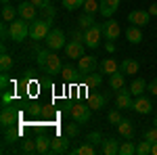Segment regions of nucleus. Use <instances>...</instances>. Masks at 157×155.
I'll use <instances>...</instances> for the list:
<instances>
[{
	"mask_svg": "<svg viewBox=\"0 0 157 155\" xmlns=\"http://www.w3.org/2000/svg\"><path fill=\"white\" fill-rule=\"evenodd\" d=\"M17 11H19V17L25 19L27 23L36 21V17H38V6H34L29 0H21V2H19V6H17Z\"/></svg>",
	"mask_w": 157,
	"mask_h": 155,
	"instance_id": "obj_9",
	"label": "nucleus"
},
{
	"mask_svg": "<svg viewBox=\"0 0 157 155\" xmlns=\"http://www.w3.org/2000/svg\"><path fill=\"white\" fill-rule=\"evenodd\" d=\"M120 34H121V27L115 19H107V21L103 23V38H105V40H117Z\"/></svg>",
	"mask_w": 157,
	"mask_h": 155,
	"instance_id": "obj_10",
	"label": "nucleus"
},
{
	"mask_svg": "<svg viewBox=\"0 0 157 155\" xmlns=\"http://www.w3.org/2000/svg\"><path fill=\"white\" fill-rule=\"evenodd\" d=\"M21 151L23 153H38V147H36V141H23V145H21Z\"/></svg>",
	"mask_w": 157,
	"mask_h": 155,
	"instance_id": "obj_40",
	"label": "nucleus"
},
{
	"mask_svg": "<svg viewBox=\"0 0 157 155\" xmlns=\"http://www.w3.org/2000/svg\"><path fill=\"white\" fill-rule=\"evenodd\" d=\"M132 109L136 111V113H143V115H147V113H151V111H153V101L140 95V96H136V99H134Z\"/></svg>",
	"mask_w": 157,
	"mask_h": 155,
	"instance_id": "obj_15",
	"label": "nucleus"
},
{
	"mask_svg": "<svg viewBox=\"0 0 157 155\" xmlns=\"http://www.w3.org/2000/svg\"><path fill=\"white\" fill-rule=\"evenodd\" d=\"M86 141H88V143H92L94 147H101L105 138H103V132L94 130V132H88V134H86Z\"/></svg>",
	"mask_w": 157,
	"mask_h": 155,
	"instance_id": "obj_33",
	"label": "nucleus"
},
{
	"mask_svg": "<svg viewBox=\"0 0 157 155\" xmlns=\"http://www.w3.org/2000/svg\"><path fill=\"white\" fill-rule=\"evenodd\" d=\"M145 138H147V141H149L151 145L157 143V126H151V128H147V130H145Z\"/></svg>",
	"mask_w": 157,
	"mask_h": 155,
	"instance_id": "obj_41",
	"label": "nucleus"
},
{
	"mask_svg": "<svg viewBox=\"0 0 157 155\" xmlns=\"http://www.w3.org/2000/svg\"><path fill=\"white\" fill-rule=\"evenodd\" d=\"M50 153L59 155V153H69V136H55L50 143Z\"/></svg>",
	"mask_w": 157,
	"mask_h": 155,
	"instance_id": "obj_11",
	"label": "nucleus"
},
{
	"mask_svg": "<svg viewBox=\"0 0 157 155\" xmlns=\"http://www.w3.org/2000/svg\"><path fill=\"white\" fill-rule=\"evenodd\" d=\"M9 36L17 44H21L23 40H27V36H29V25H27V21L21 19V17H17L13 23H9Z\"/></svg>",
	"mask_w": 157,
	"mask_h": 155,
	"instance_id": "obj_2",
	"label": "nucleus"
},
{
	"mask_svg": "<svg viewBox=\"0 0 157 155\" xmlns=\"http://www.w3.org/2000/svg\"><path fill=\"white\" fill-rule=\"evenodd\" d=\"M107 99L109 95H98V92H92V95H88V105L92 111H101V109L107 105Z\"/></svg>",
	"mask_w": 157,
	"mask_h": 155,
	"instance_id": "obj_17",
	"label": "nucleus"
},
{
	"mask_svg": "<svg viewBox=\"0 0 157 155\" xmlns=\"http://www.w3.org/2000/svg\"><path fill=\"white\" fill-rule=\"evenodd\" d=\"M132 92H130V88H120L117 90V95H115V107L120 109V111H124V109H132L134 101H132Z\"/></svg>",
	"mask_w": 157,
	"mask_h": 155,
	"instance_id": "obj_8",
	"label": "nucleus"
},
{
	"mask_svg": "<svg viewBox=\"0 0 157 155\" xmlns=\"http://www.w3.org/2000/svg\"><path fill=\"white\" fill-rule=\"evenodd\" d=\"M105 48H107V52H115V42H113V40H107Z\"/></svg>",
	"mask_w": 157,
	"mask_h": 155,
	"instance_id": "obj_44",
	"label": "nucleus"
},
{
	"mask_svg": "<svg viewBox=\"0 0 157 155\" xmlns=\"http://www.w3.org/2000/svg\"><path fill=\"white\" fill-rule=\"evenodd\" d=\"M86 0H63V6L67 11H75V9H84Z\"/></svg>",
	"mask_w": 157,
	"mask_h": 155,
	"instance_id": "obj_38",
	"label": "nucleus"
},
{
	"mask_svg": "<svg viewBox=\"0 0 157 155\" xmlns=\"http://www.w3.org/2000/svg\"><path fill=\"white\" fill-rule=\"evenodd\" d=\"M80 65H78V69L82 76H88V73L97 72V57H90V55H84V57H80Z\"/></svg>",
	"mask_w": 157,
	"mask_h": 155,
	"instance_id": "obj_14",
	"label": "nucleus"
},
{
	"mask_svg": "<svg viewBox=\"0 0 157 155\" xmlns=\"http://www.w3.org/2000/svg\"><path fill=\"white\" fill-rule=\"evenodd\" d=\"M84 48H86L84 40L73 36V40H69V42L65 44V57H67V59H75V61H78L80 57H84V55H86Z\"/></svg>",
	"mask_w": 157,
	"mask_h": 155,
	"instance_id": "obj_5",
	"label": "nucleus"
},
{
	"mask_svg": "<svg viewBox=\"0 0 157 155\" xmlns=\"http://www.w3.org/2000/svg\"><path fill=\"white\" fill-rule=\"evenodd\" d=\"M84 13H90V15L101 13V2H98V0H86L84 2Z\"/></svg>",
	"mask_w": 157,
	"mask_h": 155,
	"instance_id": "obj_35",
	"label": "nucleus"
},
{
	"mask_svg": "<svg viewBox=\"0 0 157 155\" xmlns=\"http://www.w3.org/2000/svg\"><path fill=\"white\" fill-rule=\"evenodd\" d=\"M90 113H92V109H90L88 103H75V105L71 107L73 122H78V124H82V126L90 122Z\"/></svg>",
	"mask_w": 157,
	"mask_h": 155,
	"instance_id": "obj_6",
	"label": "nucleus"
},
{
	"mask_svg": "<svg viewBox=\"0 0 157 155\" xmlns=\"http://www.w3.org/2000/svg\"><path fill=\"white\" fill-rule=\"evenodd\" d=\"M101 38H103V25H92L84 29V44L86 48H98L101 46Z\"/></svg>",
	"mask_w": 157,
	"mask_h": 155,
	"instance_id": "obj_4",
	"label": "nucleus"
},
{
	"mask_svg": "<svg viewBox=\"0 0 157 155\" xmlns=\"http://www.w3.org/2000/svg\"><path fill=\"white\" fill-rule=\"evenodd\" d=\"M138 69H140V65H138V61H134V59H124L120 63V72L126 73V76H136Z\"/></svg>",
	"mask_w": 157,
	"mask_h": 155,
	"instance_id": "obj_19",
	"label": "nucleus"
},
{
	"mask_svg": "<svg viewBox=\"0 0 157 155\" xmlns=\"http://www.w3.org/2000/svg\"><path fill=\"white\" fill-rule=\"evenodd\" d=\"M98 67H101V72L107 73V76H111V73H115V72H120V63H117L115 59H111V57H109V59H103Z\"/></svg>",
	"mask_w": 157,
	"mask_h": 155,
	"instance_id": "obj_22",
	"label": "nucleus"
},
{
	"mask_svg": "<svg viewBox=\"0 0 157 155\" xmlns=\"http://www.w3.org/2000/svg\"><path fill=\"white\" fill-rule=\"evenodd\" d=\"M134 153H136V145H134L130 138L120 145V155H134Z\"/></svg>",
	"mask_w": 157,
	"mask_h": 155,
	"instance_id": "obj_34",
	"label": "nucleus"
},
{
	"mask_svg": "<svg viewBox=\"0 0 157 155\" xmlns=\"http://www.w3.org/2000/svg\"><path fill=\"white\" fill-rule=\"evenodd\" d=\"M80 126H82V124H78V122H73V124H67V126H65V134H67L69 138H75V136L80 134Z\"/></svg>",
	"mask_w": 157,
	"mask_h": 155,
	"instance_id": "obj_39",
	"label": "nucleus"
},
{
	"mask_svg": "<svg viewBox=\"0 0 157 155\" xmlns=\"http://www.w3.org/2000/svg\"><path fill=\"white\" fill-rule=\"evenodd\" d=\"M124 84H126V73L115 72V73L109 76V86H111V90H120V88H124Z\"/></svg>",
	"mask_w": 157,
	"mask_h": 155,
	"instance_id": "obj_23",
	"label": "nucleus"
},
{
	"mask_svg": "<svg viewBox=\"0 0 157 155\" xmlns=\"http://www.w3.org/2000/svg\"><path fill=\"white\" fill-rule=\"evenodd\" d=\"M38 65L42 72H46L48 76H59L63 72V63H61L59 55L55 50H40L38 52Z\"/></svg>",
	"mask_w": 157,
	"mask_h": 155,
	"instance_id": "obj_1",
	"label": "nucleus"
},
{
	"mask_svg": "<svg viewBox=\"0 0 157 155\" xmlns=\"http://www.w3.org/2000/svg\"><path fill=\"white\" fill-rule=\"evenodd\" d=\"M11 67H13V57L6 52V50H4V52H2V57H0V72L6 73Z\"/></svg>",
	"mask_w": 157,
	"mask_h": 155,
	"instance_id": "obj_32",
	"label": "nucleus"
},
{
	"mask_svg": "<svg viewBox=\"0 0 157 155\" xmlns=\"http://www.w3.org/2000/svg\"><path fill=\"white\" fill-rule=\"evenodd\" d=\"M78 73H80L78 67H73V65H63L61 76H63V80H75V78H78Z\"/></svg>",
	"mask_w": 157,
	"mask_h": 155,
	"instance_id": "obj_31",
	"label": "nucleus"
},
{
	"mask_svg": "<svg viewBox=\"0 0 157 155\" xmlns=\"http://www.w3.org/2000/svg\"><path fill=\"white\" fill-rule=\"evenodd\" d=\"M151 149H153V145L149 143L147 138L136 145V153H138V155H151Z\"/></svg>",
	"mask_w": 157,
	"mask_h": 155,
	"instance_id": "obj_36",
	"label": "nucleus"
},
{
	"mask_svg": "<svg viewBox=\"0 0 157 155\" xmlns=\"http://www.w3.org/2000/svg\"><path fill=\"white\" fill-rule=\"evenodd\" d=\"M97 151H98V147H94V145L88 143V141H84L82 145H78L75 149H69L71 155H94Z\"/></svg>",
	"mask_w": 157,
	"mask_h": 155,
	"instance_id": "obj_20",
	"label": "nucleus"
},
{
	"mask_svg": "<svg viewBox=\"0 0 157 155\" xmlns=\"http://www.w3.org/2000/svg\"><path fill=\"white\" fill-rule=\"evenodd\" d=\"M19 136H21V130L19 128H13V126L11 128H4V143L6 145H13Z\"/></svg>",
	"mask_w": 157,
	"mask_h": 155,
	"instance_id": "obj_30",
	"label": "nucleus"
},
{
	"mask_svg": "<svg viewBox=\"0 0 157 155\" xmlns=\"http://www.w3.org/2000/svg\"><path fill=\"white\" fill-rule=\"evenodd\" d=\"M121 119H124V118L120 115V109H113V111H109V122H111V124H115V126H117Z\"/></svg>",
	"mask_w": 157,
	"mask_h": 155,
	"instance_id": "obj_42",
	"label": "nucleus"
},
{
	"mask_svg": "<svg viewBox=\"0 0 157 155\" xmlns=\"http://www.w3.org/2000/svg\"><path fill=\"white\" fill-rule=\"evenodd\" d=\"M149 88V84L143 80V78H136L132 84H130V92H132L134 96H140V95H145V90Z\"/></svg>",
	"mask_w": 157,
	"mask_h": 155,
	"instance_id": "obj_26",
	"label": "nucleus"
},
{
	"mask_svg": "<svg viewBox=\"0 0 157 155\" xmlns=\"http://www.w3.org/2000/svg\"><path fill=\"white\" fill-rule=\"evenodd\" d=\"M117 132H120V136H124V138H132L134 134V126L130 119H121L120 124H117Z\"/></svg>",
	"mask_w": 157,
	"mask_h": 155,
	"instance_id": "obj_24",
	"label": "nucleus"
},
{
	"mask_svg": "<svg viewBox=\"0 0 157 155\" xmlns=\"http://www.w3.org/2000/svg\"><path fill=\"white\" fill-rule=\"evenodd\" d=\"M120 145L121 143L117 141V138L111 136V138H105V141H103V145L98 147V151H101L103 155H117L120 153Z\"/></svg>",
	"mask_w": 157,
	"mask_h": 155,
	"instance_id": "obj_16",
	"label": "nucleus"
},
{
	"mask_svg": "<svg viewBox=\"0 0 157 155\" xmlns=\"http://www.w3.org/2000/svg\"><path fill=\"white\" fill-rule=\"evenodd\" d=\"M94 23H97V19H94V15H90V13H84V15H80V19H78V25H80V29H88V27H92Z\"/></svg>",
	"mask_w": 157,
	"mask_h": 155,
	"instance_id": "obj_28",
	"label": "nucleus"
},
{
	"mask_svg": "<svg viewBox=\"0 0 157 155\" xmlns=\"http://www.w3.org/2000/svg\"><path fill=\"white\" fill-rule=\"evenodd\" d=\"M126 40L130 42V44H140L143 42V29L138 27V25H128V29H126Z\"/></svg>",
	"mask_w": 157,
	"mask_h": 155,
	"instance_id": "obj_18",
	"label": "nucleus"
},
{
	"mask_svg": "<svg viewBox=\"0 0 157 155\" xmlns=\"http://www.w3.org/2000/svg\"><path fill=\"white\" fill-rule=\"evenodd\" d=\"M38 11H40V15H42V19H48V21H52V19L57 17V9L52 6V2L44 4V6H40Z\"/></svg>",
	"mask_w": 157,
	"mask_h": 155,
	"instance_id": "obj_29",
	"label": "nucleus"
},
{
	"mask_svg": "<svg viewBox=\"0 0 157 155\" xmlns=\"http://www.w3.org/2000/svg\"><path fill=\"white\" fill-rule=\"evenodd\" d=\"M149 15H151V17L157 15V4H151V6H149Z\"/></svg>",
	"mask_w": 157,
	"mask_h": 155,
	"instance_id": "obj_46",
	"label": "nucleus"
},
{
	"mask_svg": "<svg viewBox=\"0 0 157 155\" xmlns=\"http://www.w3.org/2000/svg\"><path fill=\"white\" fill-rule=\"evenodd\" d=\"M44 42H46V48L55 50V52L61 50V48H65V44H67V42H65V34H63L61 29H50Z\"/></svg>",
	"mask_w": 157,
	"mask_h": 155,
	"instance_id": "obj_7",
	"label": "nucleus"
},
{
	"mask_svg": "<svg viewBox=\"0 0 157 155\" xmlns=\"http://www.w3.org/2000/svg\"><path fill=\"white\" fill-rule=\"evenodd\" d=\"M147 90H149L151 95H157V78H155V80H151V82H149V88H147Z\"/></svg>",
	"mask_w": 157,
	"mask_h": 155,
	"instance_id": "obj_43",
	"label": "nucleus"
},
{
	"mask_svg": "<svg viewBox=\"0 0 157 155\" xmlns=\"http://www.w3.org/2000/svg\"><path fill=\"white\" fill-rule=\"evenodd\" d=\"M101 84H103V72L101 73L92 72V73L86 76V86H88V88H98Z\"/></svg>",
	"mask_w": 157,
	"mask_h": 155,
	"instance_id": "obj_27",
	"label": "nucleus"
},
{
	"mask_svg": "<svg viewBox=\"0 0 157 155\" xmlns=\"http://www.w3.org/2000/svg\"><path fill=\"white\" fill-rule=\"evenodd\" d=\"M153 126H157V115H155V118H153Z\"/></svg>",
	"mask_w": 157,
	"mask_h": 155,
	"instance_id": "obj_49",
	"label": "nucleus"
},
{
	"mask_svg": "<svg viewBox=\"0 0 157 155\" xmlns=\"http://www.w3.org/2000/svg\"><path fill=\"white\" fill-rule=\"evenodd\" d=\"M151 155H157V143H153V149H151Z\"/></svg>",
	"mask_w": 157,
	"mask_h": 155,
	"instance_id": "obj_48",
	"label": "nucleus"
},
{
	"mask_svg": "<svg viewBox=\"0 0 157 155\" xmlns=\"http://www.w3.org/2000/svg\"><path fill=\"white\" fill-rule=\"evenodd\" d=\"M50 23L52 21H48V19H36V21H32V25H29V38L32 40H46V36H48V32H50Z\"/></svg>",
	"mask_w": 157,
	"mask_h": 155,
	"instance_id": "obj_3",
	"label": "nucleus"
},
{
	"mask_svg": "<svg viewBox=\"0 0 157 155\" xmlns=\"http://www.w3.org/2000/svg\"><path fill=\"white\" fill-rule=\"evenodd\" d=\"M17 119H19V113H17L13 107H2V113H0V124H2V128L15 126Z\"/></svg>",
	"mask_w": 157,
	"mask_h": 155,
	"instance_id": "obj_13",
	"label": "nucleus"
},
{
	"mask_svg": "<svg viewBox=\"0 0 157 155\" xmlns=\"http://www.w3.org/2000/svg\"><path fill=\"white\" fill-rule=\"evenodd\" d=\"M29 2H32L34 6H38V9H40V6H44V4H48L50 0H29Z\"/></svg>",
	"mask_w": 157,
	"mask_h": 155,
	"instance_id": "obj_45",
	"label": "nucleus"
},
{
	"mask_svg": "<svg viewBox=\"0 0 157 155\" xmlns=\"http://www.w3.org/2000/svg\"><path fill=\"white\" fill-rule=\"evenodd\" d=\"M17 17H19L17 6H13L11 2H9V4H2V21H4V23H13Z\"/></svg>",
	"mask_w": 157,
	"mask_h": 155,
	"instance_id": "obj_21",
	"label": "nucleus"
},
{
	"mask_svg": "<svg viewBox=\"0 0 157 155\" xmlns=\"http://www.w3.org/2000/svg\"><path fill=\"white\" fill-rule=\"evenodd\" d=\"M149 19H151V15L149 11H140V9H134V11L128 13V21L132 25H138V27H145L149 23Z\"/></svg>",
	"mask_w": 157,
	"mask_h": 155,
	"instance_id": "obj_12",
	"label": "nucleus"
},
{
	"mask_svg": "<svg viewBox=\"0 0 157 155\" xmlns=\"http://www.w3.org/2000/svg\"><path fill=\"white\" fill-rule=\"evenodd\" d=\"M0 2H2V4H9V2H11V0H0Z\"/></svg>",
	"mask_w": 157,
	"mask_h": 155,
	"instance_id": "obj_50",
	"label": "nucleus"
},
{
	"mask_svg": "<svg viewBox=\"0 0 157 155\" xmlns=\"http://www.w3.org/2000/svg\"><path fill=\"white\" fill-rule=\"evenodd\" d=\"M50 143H52V138L46 136V134H40L36 138V147H38V153H50Z\"/></svg>",
	"mask_w": 157,
	"mask_h": 155,
	"instance_id": "obj_25",
	"label": "nucleus"
},
{
	"mask_svg": "<svg viewBox=\"0 0 157 155\" xmlns=\"http://www.w3.org/2000/svg\"><path fill=\"white\" fill-rule=\"evenodd\" d=\"M107 2L113 6V9H120V0H107Z\"/></svg>",
	"mask_w": 157,
	"mask_h": 155,
	"instance_id": "obj_47",
	"label": "nucleus"
},
{
	"mask_svg": "<svg viewBox=\"0 0 157 155\" xmlns=\"http://www.w3.org/2000/svg\"><path fill=\"white\" fill-rule=\"evenodd\" d=\"M98 2H101V15H103V17H105V19H109V17H111V15H113V13L117 11V9H113V6H111V4H109L107 0H98Z\"/></svg>",
	"mask_w": 157,
	"mask_h": 155,
	"instance_id": "obj_37",
	"label": "nucleus"
}]
</instances>
